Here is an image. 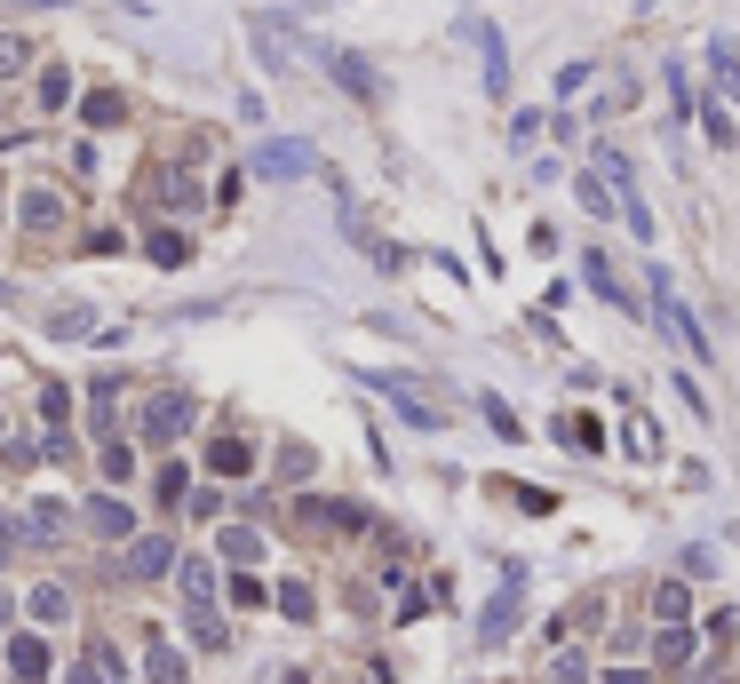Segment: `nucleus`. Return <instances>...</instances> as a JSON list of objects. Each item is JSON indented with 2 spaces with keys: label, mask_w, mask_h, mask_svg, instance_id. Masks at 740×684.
Returning a JSON list of instances; mask_svg holds the SVG:
<instances>
[{
  "label": "nucleus",
  "mask_w": 740,
  "mask_h": 684,
  "mask_svg": "<svg viewBox=\"0 0 740 684\" xmlns=\"http://www.w3.org/2000/svg\"><path fill=\"white\" fill-rule=\"evenodd\" d=\"M375 383H383V390H390V398H398V415H407V422H415V430H439V422H446V415H439V406H422V398H415V390H407V383H398V374H375Z\"/></svg>",
  "instance_id": "ddd939ff"
},
{
  "label": "nucleus",
  "mask_w": 740,
  "mask_h": 684,
  "mask_svg": "<svg viewBox=\"0 0 740 684\" xmlns=\"http://www.w3.org/2000/svg\"><path fill=\"white\" fill-rule=\"evenodd\" d=\"M208 470H216V477H247V470H255V446H247V438H216Z\"/></svg>",
  "instance_id": "2eb2a0df"
},
{
  "label": "nucleus",
  "mask_w": 740,
  "mask_h": 684,
  "mask_svg": "<svg viewBox=\"0 0 740 684\" xmlns=\"http://www.w3.org/2000/svg\"><path fill=\"white\" fill-rule=\"evenodd\" d=\"M191 644H208V653H223V644H231V629H223L216 605H191Z\"/></svg>",
  "instance_id": "a211bd4d"
},
{
  "label": "nucleus",
  "mask_w": 740,
  "mask_h": 684,
  "mask_svg": "<svg viewBox=\"0 0 740 684\" xmlns=\"http://www.w3.org/2000/svg\"><path fill=\"white\" fill-rule=\"evenodd\" d=\"M80 526H88L96 541H120V550H128V541H136V509H128V501L104 486V494H88V501H80Z\"/></svg>",
  "instance_id": "20e7f679"
},
{
  "label": "nucleus",
  "mask_w": 740,
  "mask_h": 684,
  "mask_svg": "<svg viewBox=\"0 0 740 684\" xmlns=\"http://www.w3.org/2000/svg\"><path fill=\"white\" fill-rule=\"evenodd\" d=\"M653 319L669 327V334H677L685 342V358H700V366H709L717 358V342H709V327H700L693 311H685V295H677V279H669V271L653 263Z\"/></svg>",
  "instance_id": "f257e3e1"
},
{
  "label": "nucleus",
  "mask_w": 740,
  "mask_h": 684,
  "mask_svg": "<svg viewBox=\"0 0 740 684\" xmlns=\"http://www.w3.org/2000/svg\"><path fill=\"white\" fill-rule=\"evenodd\" d=\"M104 477H112V486H128V477H136V454L112 446V438H104Z\"/></svg>",
  "instance_id": "c756f323"
},
{
  "label": "nucleus",
  "mask_w": 740,
  "mask_h": 684,
  "mask_svg": "<svg viewBox=\"0 0 740 684\" xmlns=\"http://www.w3.org/2000/svg\"><path fill=\"white\" fill-rule=\"evenodd\" d=\"M478 406H486V422H494L501 438H518V415H510V406H501V398H478Z\"/></svg>",
  "instance_id": "e433bc0d"
},
{
  "label": "nucleus",
  "mask_w": 740,
  "mask_h": 684,
  "mask_svg": "<svg viewBox=\"0 0 740 684\" xmlns=\"http://www.w3.org/2000/svg\"><path fill=\"white\" fill-rule=\"evenodd\" d=\"M176 581H184V597H191V605H216V565H208V558H184Z\"/></svg>",
  "instance_id": "dca6fc26"
},
{
  "label": "nucleus",
  "mask_w": 740,
  "mask_h": 684,
  "mask_svg": "<svg viewBox=\"0 0 740 684\" xmlns=\"http://www.w3.org/2000/svg\"><path fill=\"white\" fill-rule=\"evenodd\" d=\"M223 558H231V565H255V558H263V533H255V526H223Z\"/></svg>",
  "instance_id": "412c9836"
},
{
  "label": "nucleus",
  "mask_w": 740,
  "mask_h": 684,
  "mask_svg": "<svg viewBox=\"0 0 740 684\" xmlns=\"http://www.w3.org/2000/svg\"><path fill=\"white\" fill-rule=\"evenodd\" d=\"M582 279H589L605 302H621V311H629V295H621V279H614V263H605V255H589V263H582Z\"/></svg>",
  "instance_id": "b1692460"
},
{
  "label": "nucleus",
  "mask_w": 740,
  "mask_h": 684,
  "mask_svg": "<svg viewBox=\"0 0 740 684\" xmlns=\"http://www.w3.org/2000/svg\"><path fill=\"white\" fill-rule=\"evenodd\" d=\"M9 550H16V526H0V565H9Z\"/></svg>",
  "instance_id": "58836bf2"
},
{
  "label": "nucleus",
  "mask_w": 740,
  "mask_h": 684,
  "mask_svg": "<svg viewBox=\"0 0 740 684\" xmlns=\"http://www.w3.org/2000/svg\"><path fill=\"white\" fill-rule=\"evenodd\" d=\"M184 494H191V477H184V470H176V462H167V470H159V501H167V509H176V501H184Z\"/></svg>",
  "instance_id": "72a5a7b5"
},
{
  "label": "nucleus",
  "mask_w": 740,
  "mask_h": 684,
  "mask_svg": "<svg viewBox=\"0 0 740 684\" xmlns=\"http://www.w3.org/2000/svg\"><path fill=\"white\" fill-rule=\"evenodd\" d=\"M327 73L343 80V88L358 96V104H375V96H383V80H375V64H366V56H351V48H327Z\"/></svg>",
  "instance_id": "6e6552de"
},
{
  "label": "nucleus",
  "mask_w": 740,
  "mask_h": 684,
  "mask_svg": "<svg viewBox=\"0 0 740 684\" xmlns=\"http://www.w3.org/2000/svg\"><path fill=\"white\" fill-rule=\"evenodd\" d=\"M255 56L272 64V73H287V64H295V41H287L279 16H255Z\"/></svg>",
  "instance_id": "f8f14e48"
},
{
  "label": "nucleus",
  "mask_w": 740,
  "mask_h": 684,
  "mask_svg": "<svg viewBox=\"0 0 740 684\" xmlns=\"http://www.w3.org/2000/svg\"><path fill=\"white\" fill-rule=\"evenodd\" d=\"M56 216H64V199H56L48 184H41V191H24V223H32V231H56Z\"/></svg>",
  "instance_id": "aec40b11"
},
{
  "label": "nucleus",
  "mask_w": 740,
  "mask_h": 684,
  "mask_svg": "<svg viewBox=\"0 0 740 684\" xmlns=\"http://www.w3.org/2000/svg\"><path fill=\"white\" fill-rule=\"evenodd\" d=\"M24 613H32L41 629H64V621H73V589H64V581H41V589L24 597Z\"/></svg>",
  "instance_id": "1a4fd4ad"
},
{
  "label": "nucleus",
  "mask_w": 740,
  "mask_h": 684,
  "mask_svg": "<svg viewBox=\"0 0 740 684\" xmlns=\"http://www.w3.org/2000/svg\"><path fill=\"white\" fill-rule=\"evenodd\" d=\"M9 676L16 684H48V644L41 637H9Z\"/></svg>",
  "instance_id": "9d476101"
},
{
  "label": "nucleus",
  "mask_w": 740,
  "mask_h": 684,
  "mask_svg": "<svg viewBox=\"0 0 740 684\" xmlns=\"http://www.w3.org/2000/svg\"><path fill=\"white\" fill-rule=\"evenodd\" d=\"M41 415H48V430H56L64 415H73V390H64V383H48V390H41Z\"/></svg>",
  "instance_id": "2f4dec72"
},
{
  "label": "nucleus",
  "mask_w": 740,
  "mask_h": 684,
  "mask_svg": "<svg viewBox=\"0 0 740 684\" xmlns=\"http://www.w3.org/2000/svg\"><path fill=\"white\" fill-rule=\"evenodd\" d=\"M64 526H73V509H64V501H24V518H16V541H32V550H48V541H64Z\"/></svg>",
  "instance_id": "0eeeda50"
},
{
  "label": "nucleus",
  "mask_w": 740,
  "mask_h": 684,
  "mask_svg": "<svg viewBox=\"0 0 740 684\" xmlns=\"http://www.w3.org/2000/svg\"><path fill=\"white\" fill-rule=\"evenodd\" d=\"M144 255L176 271V263H191V239H184V231H152V239H144Z\"/></svg>",
  "instance_id": "6ab92c4d"
},
{
  "label": "nucleus",
  "mask_w": 740,
  "mask_h": 684,
  "mask_svg": "<svg viewBox=\"0 0 740 684\" xmlns=\"http://www.w3.org/2000/svg\"><path fill=\"white\" fill-rule=\"evenodd\" d=\"M48 334L80 342V334H96V311H88V302H56V311H48Z\"/></svg>",
  "instance_id": "f3484780"
},
{
  "label": "nucleus",
  "mask_w": 740,
  "mask_h": 684,
  "mask_svg": "<svg viewBox=\"0 0 740 684\" xmlns=\"http://www.w3.org/2000/svg\"><path fill=\"white\" fill-rule=\"evenodd\" d=\"M653 613H661V621H669V629H677V621H685V589H677V581H661V589H653Z\"/></svg>",
  "instance_id": "c85d7f7f"
},
{
  "label": "nucleus",
  "mask_w": 740,
  "mask_h": 684,
  "mask_svg": "<svg viewBox=\"0 0 740 684\" xmlns=\"http://www.w3.org/2000/svg\"><path fill=\"white\" fill-rule=\"evenodd\" d=\"M700 128H709V144H717V152H732V144H740V128H732V104H709V112H700Z\"/></svg>",
  "instance_id": "393cba45"
},
{
  "label": "nucleus",
  "mask_w": 740,
  "mask_h": 684,
  "mask_svg": "<svg viewBox=\"0 0 740 684\" xmlns=\"http://www.w3.org/2000/svg\"><path fill=\"white\" fill-rule=\"evenodd\" d=\"M88 669H96V684H128V661L112 653V644H96V653H88Z\"/></svg>",
  "instance_id": "cd10ccee"
},
{
  "label": "nucleus",
  "mask_w": 740,
  "mask_h": 684,
  "mask_svg": "<svg viewBox=\"0 0 740 684\" xmlns=\"http://www.w3.org/2000/svg\"><path fill=\"white\" fill-rule=\"evenodd\" d=\"M279 605L295 613V621H311V589H302V581H287V589H279Z\"/></svg>",
  "instance_id": "c9c22d12"
},
{
  "label": "nucleus",
  "mask_w": 740,
  "mask_h": 684,
  "mask_svg": "<svg viewBox=\"0 0 740 684\" xmlns=\"http://www.w3.org/2000/svg\"><path fill=\"white\" fill-rule=\"evenodd\" d=\"M550 684H589V661H582V653H557V669H550Z\"/></svg>",
  "instance_id": "473e14b6"
},
{
  "label": "nucleus",
  "mask_w": 740,
  "mask_h": 684,
  "mask_svg": "<svg viewBox=\"0 0 740 684\" xmlns=\"http://www.w3.org/2000/svg\"><path fill=\"white\" fill-rule=\"evenodd\" d=\"M144 669H152V684H184V653H176V644H159V637H152Z\"/></svg>",
  "instance_id": "4be33fe9"
},
{
  "label": "nucleus",
  "mask_w": 740,
  "mask_h": 684,
  "mask_svg": "<svg viewBox=\"0 0 740 684\" xmlns=\"http://www.w3.org/2000/svg\"><path fill=\"white\" fill-rule=\"evenodd\" d=\"M184 558H176V541H167V533H136V541H128V550H120V573L128 581H159V573H176Z\"/></svg>",
  "instance_id": "39448f33"
},
{
  "label": "nucleus",
  "mask_w": 740,
  "mask_h": 684,
  "mask_svg": "<svg viewBox=\"0 0 740 684\" xmlns=\"http://www.w3.org/2000/svg\"><path fill=\"white\" fill-rule=\"evenodd\" d=\"M191 422H199V398H191V390H159V398H144V415H136L144 446H176Z\"/></svg>",
  "instance_id": "f03ea898"
},
{
  "label": "nucleus",
  "mask_w": 740,
  "mask_h": 684,
  "mask_svg": "<svg viewBox=\"0 0 740 684\" xmlns=\"http://www.w3.org/2000/svg\"><path fill=\"white\" fill-rule=\"evenodd\" d=\"M709 80L725 104H740V41H709Z\"/></svg>",
  "instance_id": "9b49d317"
},
{
  "label": "nucleus",
  "mask_w": 740,
  "mask_h": 684,
  "mask_svg": "<svg viewBox=\"0 0 740 684\" xmlns=\"http://www.w3.org/2000/svg\"><path fill=\"white\" fill-rule=\"evenodd\" d=\"M80 120H88V128H112V120H120V96H88Z\"/></svg>",
  "instance_id": "7c9ffc66"
},
{
  "label": "nucleus",
  "mask_w": 740,
  "mask_h": 684,
  "mask_svg": "<svg viewBox=\"0 0 740 684\" xmlns=\"http://www.w3.org/2000/svg\"><path fill=\"white\" fill-rule=\"evenodd\" d=\"M64 104H73V73L48 64V73H41V112H64Z\"/></svg>",
  "instance_id": "5701e85b"
},
{
  "label": "nucleus",
  "mask_w": 740,
  "mask_h": 684,
  "mask_svg": "<svg viewBox=\"0 0 740 684\" xmlns=\"http://www.w3.org/2000/svg\"><path fill=\"white\" fill-rule=\"evenodd\" d=\"M557 438H565L574 454H597V422H582V415H565V422H557Z\"/></svg>",
  "instance_id": "bb28decb"
},
{
  "label": "nucleus",
  "mask_w": 740,
  "mask_h": 684,
  "mask_svg": "<svg viewBox=\"0 0 740 684\" xmlns=\"http://www.w3.org/2000/svg\"><path fill=\"white\" fill-rule=\"evenodd\" d=\"M24 64H32V41H24V32H0V80H16Z\"/></svg>",
  "instance_id": "a878e982"
},
{
  "label": "nucleus",
  "mask_w": 740,
  "mask_h": 684,
  "mask_svg": "<svg viewBox=\"0 0 740 684\" xmlns=\"http://www.w3.org/2000/svg\"><path fill=\"white\" fill-rule=\"evenodd\" d=\"M462 41L478 48V73H486V96H510V41L486 24V16H462Z\"/></svg>",
  "instance_id": "7ed1b4c3"
},
{
  "label": "nucleus",
  "mask_w": 740,
  "mask_h": 684,
  "mask_svg": "<svg viewBox=\"0 0 740 684\" xmlns=\"http://www.w3.org/2000/svg\"><path fill=\"white\" fill-rule=\"evenodd\" d=\"M311 144H295V135H279V144H263L255 152V176H272V184H295V176H311Z\"/></svg>",
  "instance_id": "423d86ee"
},
{
  "label": "nucleus",
  "mask_w": 740,
  "mask_h": 684,
  "mask_svg": "<svg viewBox=\"0 0 740 684\" xmlns=\"http://www.w3.org/2000/svg\"><path fill=\"white\" fill-rule=\"evenodd\" d=\"M24 9H41V0H24Z\"/></svg>",
  "instance_id": "ea45409f"
},
{
  "label": "nucleus",
  "mask_w": 740,
  "mask_h": 684,
  "mask_svg": "<svg viewBox=\"0 0 740 684\" xmlns=\"http://www.w3.org/2000/svg\"><path fill=\"white\" fill-rule=\"evenodd\" d=\"M574 199H582L589 216H621V191L605 184V176H589V167H582V176H574Z\"/></svg>",
  "instance_id": "4468645a"
},
{
  "label": "nucleus",
  "mask_w": 740,
  "mask_h": 684,
  "mask_svg": "<svg viewBox=\"0 0 740 684\" xmlns=\"http://www.w3.org/2000/svg\"><path fill=\"white\" fill-rule=\"evenodd\" d=\"M661 661H669V669L693 661V637H685V629H661Z\"/></svg>",
  "instance_id": "f704fd0d"
},
{
  "label": "nucleus",
  "mask_w": 740,
  "mask_h": 684,
  "mask_svg": "<svg viewBox=\"0 0 740 684\" xmlns=\"http://www.w3.org/2000/svg\"><path fill=\"white\" fill-rule=\"evenodd\" d=\"M605 684H653L645 669H614V676H605Z\"/></svg>",
  "instance_id": "4c0bfd02"
}]
</instances>
